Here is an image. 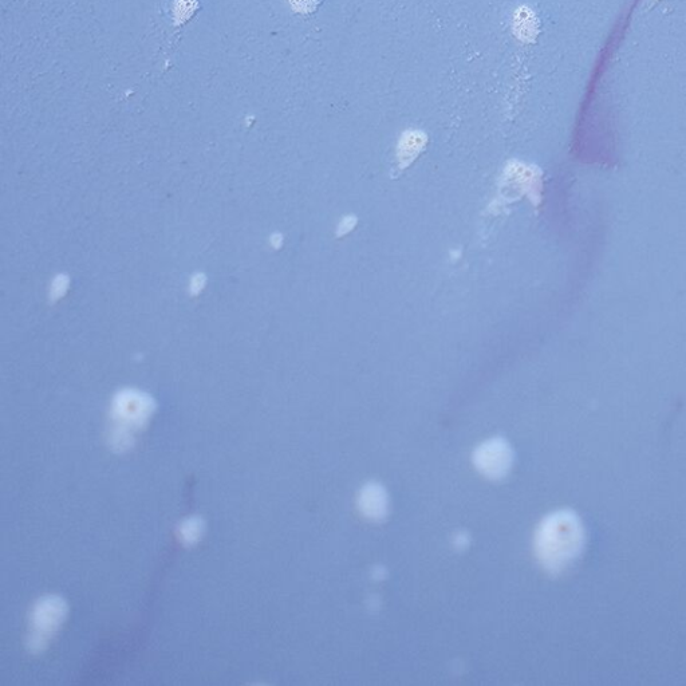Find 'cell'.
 <instances>
[{
    "label": "cell",
    "instance_id": "cell-5",
    "mask_svg": "<svg viewBox=\"0 0 686 686\" xmlns=\"http://www.w3.org/2000/svg\"><path fill=\"white\" fill-rule=\"evenodd\" d=\"M358 508L368 519L381 520L388 514L389 500L385 488L377 483L366 484L358 496Z\"/></svg>",
    "mask_w": 686,
    "mask_h": 686
},
{
    "label": "cell",
    "instance_id": "cell-4",
    "mask_svg": "<svg viewBox=\"0 0 686 686\" xmlns=\"http://www.w3.org/2000/svg\"><path fill=\"white\" fill-rule=\"evenodd\" d=\"M514 452L503 439H491L480 445L473 455L477 471L490 479H502L512 467Z\"/></svg>",
    "mask_w": 686,
    "mask_h": 686
},
{
    "label": "cell",
    "instance_id": "cell-3",
    "mask_svg": "<svg viewBox=\"0 0 686 686\" xmlns=\"http://www.w3.org/2000/svg\"><path fill=\"white\" fill-rule=\"evenodd\" d=\"M69 607L65 599L58 595H46L34 603L30 613V629L27 634L26 648L30 653L45 652L51 638L66 621Z\"/></svg>",
    "mask_w": 686,
    "mask_h": 686
},
{
    "label": "cell",
    "instance_id": "cell-6",
    "mask_svg": "<svg viewBox=\"0 0 686 686\" xmlns=\"http://www.w3.org/2000/svg\"><path fill=\"white\" fill-rule=\"evenodd\" d=\"M205 522L200 516H191L179 526V538L185 546H195L203 538Z\"/></svg>",
    "mask_w": 686,
    "mask_h": 686
},
{
    "label": "cell",
    "instance_id": "cell-2",
    "mask_svg": "<svg viewBox=\"0 0 686 686\" xmlns=\"http://www.w3.org/2000/svg\"><path fill=\"white\" fill-rule=\"evenodd\" d=\"M153 412L155 402L145 394L132 390L118 394L113 402L109 447L118 453L132 449L136 443V433L148 424Z\"/></svg>",
    "mask_w": 686,
    "mask_h": 686
},
{
    "label": "cell",
    "instance_id": "cell-1",
    "mask_svg": "<svg viewBox=\"0 0 686 686\" xmlns=\"http://www.w3.org/2000/svg\"><path fill=\"white\" fill-rule=\"evenodd\" d=\"M585 539V528L575 512H553L542 520L536 530V557L548 573H562L577 561L585 546Z\"/></svg>",
    "mask_w": 686,
    "mask_h": 686
}]
</instances>
